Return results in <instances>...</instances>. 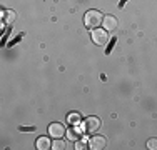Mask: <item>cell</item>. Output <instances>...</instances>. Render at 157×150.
I'll return each mask as SVG.
<instances>
[{
  "label": "cell",
  "mask_w": 157,
  "mask_h": 150,
  "mask_svg": "<svg viewBox=\"0 0 157 150\" xmlns=\"http://www.w3.org/2000/svg\"><path fill=\"white\" fill-rule=\"evenodd\" d=\"M89 147H90L92 150H104L107 147L105 137H102V135H94V137L89 140Z\"/></svg>",
  "instance_id": "4"
},
{
  "label": "cell",
  "mask_w": 157,
  "mask_h": 150,
  "mask_svg": "<svg viewBox=\"0 0 157 150\" xmlns=\"http://www.w3.org/2000/svg\"><path fill=\"white\" fill-rule=\"evenodd\" d=\"M35 147L39 150L50 148L52 147V145H50V138H48V137H39V138H37V142H35Z\"/></svg>",
  "instance_id": "7"
},
{
  "label": "cell",
  "mask_w": 157,
  "mask_h": 150,
  "mask_svg": "<svg viewBox=\"0 0 157 150\" xmlns=\"http://www.w3.org/2000/svg\"><path fill=\"white\" fill-rule=\"evenodd\" d=\"M52 148H55V150H62V148H65V144L60 140V138H57V140L52 144Z\"/></svg>",
  "instance_id": "10"
},
{
  "label": "cell",
  "mask_w": 157,
  "mask_h": 150,
  "mask_svg": "<svg viewBox=\"0 0 157 150\" xmlns=\"http://www.w3.org/2000/svg\"><path fill=\"white\" fill-rule=\"evenodd\" d=\"M125 3H127V0H121V2H119V7H121V9H122V7L125 5Z\"/></svg>",
  "instance_id": "16"
},
{
  "label": "cell",
  "mask_w": 157,
  "mask_h": 150,
  "mask_svg": "<svg viewBox=\"0 0 157 150\" xmlns=\"http://www.w3.org/2000/svg\"><path fill=\"white\" fill-rule=\"evenodd\" d=\"M75 148H77V150H82V148H85V142H80V140H78L77 144H75Z\"/></svg>",
  "instance_id": "14"
},
{
  "label": "cell",
  "mask_w": 157,
  "mask_h": 150,
  "mask_svg": "<svg viewBox=\"0 0 157 150\" xmlns=\"http://www.w3.org/2000/svg\"><path fill=\"white\" fill-rule=\"evenodd\" d=\"M67 138H69V140H72V142L80 140V132H78L77 127H72V129H70L69 132H67Z\"/></svg>",
  "instance_id": "8"
},
{
  "label": "cell",
  "mask_w": 157,
  "mask_h": 150,
  "mask_svg": "<svg viewBox=\"0 0 157 150\" xmlns=\"http://www.w3.org/2000/svg\"><path fill=\"white\" fill-rule=\"evenodd\" d=\"M102 25H104V28H105L107 32L115 30V28H117V25H119L117 17H114V15H105V17H104V20H102Z\"/></svg>",
  "instance_id": "6"
},
{
  "label": "cell",
  "mask_w": 157,
  "mask_h": 150,
  "mask_svg": "<svg viewBox=\"0 0 157 150\" xmlns=\"http://www.w3.org/2000/svg\"><path fill=\"white\" fill-rule=\"evenodd\" d=\"M15 12H13V10H5V12H3V22H5V24H12L13 20H15Z\"/></svg>",
  "instance_id": "9"
},
{
  "label": "cell",
  "mask_w": 157,
  "mask_h": 150,
  "mask_svg": "<svg viewBox=\"0 0 157 150\" xmlns=\"http://www.w3.org/2000/svg\"><path fill=\"white\" fill-rule=\"evenodd\" d=\"M115 42H117V39H112V42L109 43V47H107V52H105V54H110V50H112V47H114Z\"/></svg>",
  "instance_id": "15"
},
{
  "label": "cell",
  "mask_w": 157,
  "mask_h": 150,
  "mask_svg": "<svg viewBox=\"0 0 157 150\" xmlns=\"http://www.w3.org/2000/svg\"><path fill=\"white\" fill-rule=\"evenodd\" d=\"M82 129H84L85 133H94V132H97V130L100 129V120H99V117H89V118H85Z\"/></svg>",
  "instance_id": "2"
},
{
  "label": "cell",
  "mask_w": 157,
  "mask_h": 150,
  "mask_svg": "<svg viewBox=\"0 0 157 150\" xmlns=\"http://www.w3.org/2000/svg\"><path fill=\"white\" fill-rule=\"evenodd\" d=\"M102 20H104V17H102V13H100L99 10H87V12H85V17H84L85 27L95 28V27H99V25L102 24Z\"/></svg>",
  "instance_id": "1"
},
{
  "label": "cell",
  "mask_w": 157,
  "mask_h": 150,
  "mask_svg": "<svg viewBox=\"0 0 157 150\" xmlns=\"http://www.w3.org/2000/svg\"><path fill=\"white\" fill-rule=\"evenodd\" d=\"M48 133H50V137H54V138H62L63 133H67V130H65V127H63L62 123L54 122V123L48 125Z\"/></svg>",
  "instance_id": "5"
},
{
  "label": "cell",
  "mask_w": 157,
  "mask_h": 150,
  "mask_svg": "<svg viewBox=\"0 0 157 150\" xmlns=\"http://www.w3.org/2000/svg\"><path fill=\"white\" fill-rule=\"evenodd\" d=\"M67 120H69L70 123H78V120H80V117H78V114H70Z\"/></svg>",
  "instance_id": "12"
},
{
  "label": "cell",
  "mask_w": 157,
  "mask_h": 150,
  "mask_svg": "<svg viewBox=\"0 0 157 150\" xmlns=\"http://www.w3.org/2000/svg\"><path fill=\"white\" fill-rule=\"evenodd\" d=\"M147 148H151V150H157V138H151V140L147 142Z\"/></svg>",
  "instance_id": "11"
},
{
  "label": "cell",
  "mask_w": 157,
  "mask_h": 150,
  "mask_svg": "<svg viewBox=\"0 0 157 150\" xmlns=\"http://www.w3.org/2000/svg\"><path fill=\"white\" fill-rule=\"evenodd\" d=\"M18 130H20V132H33L35 127H18Z\"/></svg>",
  "instance_id": "13"
},
{
  "label": "cell",
  "mask_w": 157,
  "mask_h": 150,
  "mask_svg": "<svg viewBox=\"0 0 157 150\" xmlns=\"http://www.w3.org/2000/svg\"><path fill=\"white\" fill-rule=\"evenodd\" d=\"M92 40L95 45H105L109 42V35H107L105 28H94L92 30Z\"/></svg>",
  "instance_id": "3"
}]
</instances>
